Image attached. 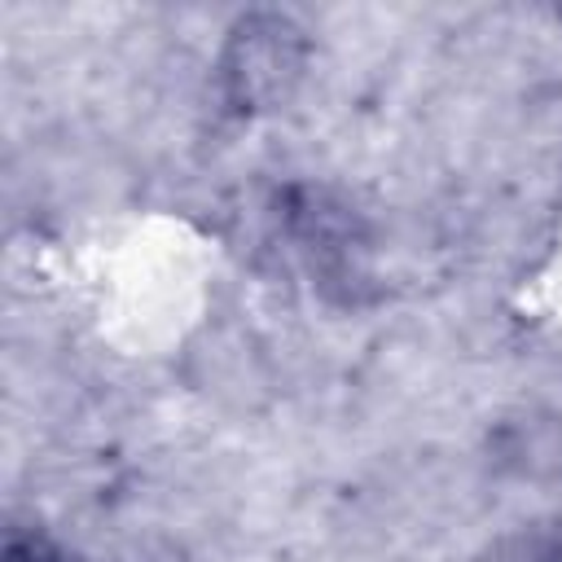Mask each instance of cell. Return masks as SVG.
I'll return each instance as SVG.
<instances>
[{"label": "cell", "instance_id": "obj_2", "mask_svg": "<svg viewBox=\"0 0 562 562\" xmlns=\"http://www.w3.org/2000/svg\"><path fill=\"white\" fill-rule=\"evenodd\" d=\"M536 562H562V540H558V544H549V549H544Z\"/></svg>", "mask_w": 562, "mask_h": 562}, {"label": "cell", "instance_id": "obj_1", "mask_svg": "<svg viewBox=\"0 0 562 562\" xmlns=\"http://www.w3.org/2000/svg\"><path fill=\"white\" fill-rule=\"evenodd\" d=\"M299 75V31L281 13L246 18L224 48V83L233 105H268Z\"/></svg>", "mask_w": 562, "mask_h": 562}]
</instances>
